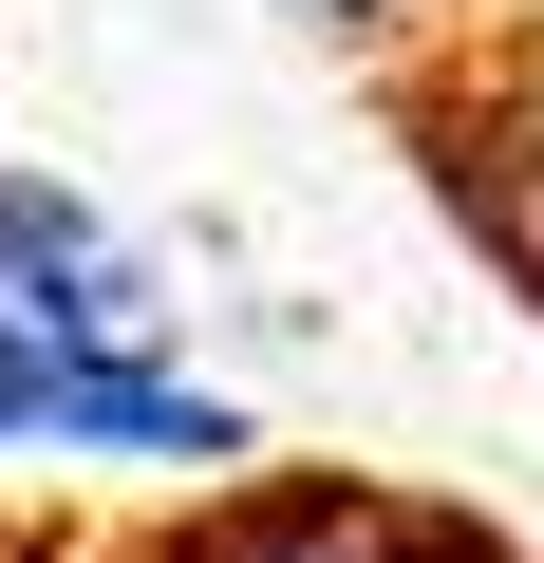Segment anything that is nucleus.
<instances>
[{"mask_svg":"<svg viewBox=\"0 0 544 563\" xmlns=\"http://www.w3.org/2000/svg\"><path fill=\"white\" fill-rule=\"evenodd\" d=\"M0 451H76V470H225L244 413L169 339H38L0 320Z\"/></svg>","mask_w":544,"mask_h":563,"instance_id":"obj_1","label":"nucleus"},{"mask_svg":"<svg viewBox=\"0 0 544 563\" xmlns=\"http://www.w3.org/2000/svg\"><path fill=\"white\" fill-rule=\"evenodd\" d=\"M301 20H395V0H301Z\"/></svg>","mask_w":544,"mask_h":563,"instance_id":"obj_3","label":"nucleus"},{"mask_svg":"<svg viewBox=\"0 0 544 563\" xmlns=\"http://www.w3.org/2000/svg\"><path fill=\"white\" fill-rule=\"evenodd\" d=\"M0 320L38 339H169V282L132 263V225L57 169H0Z\"/></svg>","mask_w":544,"mask_h":563,"instance_id":"obj_2","label":"nucleus"}]
</instances>
